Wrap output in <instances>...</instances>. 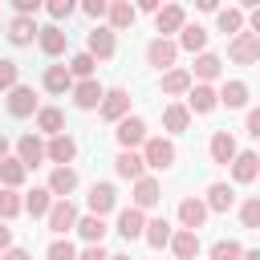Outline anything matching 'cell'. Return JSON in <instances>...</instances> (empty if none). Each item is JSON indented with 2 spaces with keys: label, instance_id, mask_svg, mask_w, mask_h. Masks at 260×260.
<instances>
[{
  "label": "cell",
  "instance_id": "cell-11",
  "mask_svg": "<svg viewBox=\"0 0 260 260\" xmlns=\"http://www.w3.org/2000/svg\"><path fill=\"white\" fill-rule=\"evenodd\" d=\"M45 158L57 162V167H69V162L77 158V142H73L69 134H53V138L45 142Z\"/></svg>",
  "mask_w": 260,
  "mask_h": 260
},
{
  "label": "cell",
  "instance_id": "cell-54",
  "mask_svg": "<svg viewBox=\"0 0 260 260\" xmlns=\"http://www.w3.org/2000/svg\"><path fill=\"white\" fill-rule=\"evenodd\" d=\"M248 24H252V32L260 37V8H252V20H248Z\"/></svg>",
  "mask_w": 260,
  "mask_h": 260
},
{
  "label": "cell",
  "instance_id": "cell-16",
  "mask_svg": "<svg viewBox=\"0 0 260 260\" xmlns=\"http://www.w3.org/2000/svg\"><path fill=\"white\" fill-rule=\"evenodd\" d=\"M158 199H162V187H158V179H150V175L134 179V203H130V207L146 211V207H154Z\"/></svg>",
  "mask_w": 260,
  "mask_h": 260
},
{
  "label": "cell",
  "instance_id": "cell-56",
  "mask_svg": "<svg viewBox=\"0 0 260 260\" xmlns=\"http://www.w3.org/2000/svg\"><path fill=\"white\" fill-rule=\"evenodd\" d=\"M4 158H8V138L0 134V162H4Z\"/></svg>",
  "mask_w": 260,
  "mask_h": 260
},
{
  "label": "cell",
  "instance_id": "cell-35",
  "mask_svg": "<svg viewBox=\"0 0 260 260\" xmlns=\"http://www.w3.org/2000/svg\"><path fill=\"white\" fill-rule=\"evenodd\" d=\"M73 232H77L85 244H102V236H106V219H102V215H81Z\"/></svg>",
  "mask_w": 260,
  "mask_h": 260
},
{
  "label": "cell",
  "instance_id": "cell-26",
  "mask_svg": "<svg viewBox=\"0 0 260 260\" xmlns=\"http://www.w3.org/2000/svg\"><path fill=\"white\" fill-rule=\"evenodd\" d=\"M37 130L49 134V138H53V134H65V114H61L57 106H41V110H37Z\"/></svg>",
  "mask_w": 260,
  "mask_h": 260
},
{
  "label": "cell",
  "instance_id": "cell-58",
  "mask_svg": "<svg viewBox=\"0 0 260 260\" xmlns=\"http://www.w3.org/2000/svg\"><path fill=\"white\" fill-rule=\"evenodd\" d=\"M110 260H130V256H122V252H118V256H110Z\"/></svg>",
  "mask_w": 260,
  "mask_h": 260
},
{
  "label": "cell",
  "instance_id": "cell-60",
  "mask_svg": "<svg viewBox=\"0 0 260 260\" xmlns=\"http://www.w3.org/2000/svg\"><path fill=\"white\" fill-rule=\"evenodd\" d=\"M256 65H260V61H256Z\"/></svg>",
  "mask_w": 260,
  "mask_h": 260
},
{
  "label": "cell",
  "instance_id": "cell-39",
  "mask_svg": "<svg viewBox=\"0 0 260 260\" xmlns=\"http://www.w3.org/2000/svg\"><path fill=\"white\" fill-rule=\"evenodd\" d=\"M215 24H219V32H223V37H236V32L244 28V12H240V8H219Z\"/></svg>",
  "mask_w": 260,
  "mask_h": 260
},
{
  "label": "cell",
  "instance_id": "cell-52",
  "mask_svg": "<svg viewBox=\"0 0 260 260\" xmlns=\"http://www.w3.org/2000/svg\"><path fill=\"white\" fill-rule=\"evenodd\" d=\"M4 248H12V228L0 219V252H4Z\"/></svg>",
  "mask_w": 260,
  "mask_h": 260
},
{
  "label": "cell",
  "instance_id": "cell-7",
  "mask_svg": "<svg viewBox=\"0 0 260 260\" xmlns=\"http://www.w3.org/2000/svg\"><path fill=\"white\" fill-rule=\"evenodd\" d=\"M85 203H89V215H102V219H106V215L118 207V191H114V183H93Z\"/></svg>",
  "mask_w": 260,
  "mask_h": 260
},
{
  "label": "cell",
  "instance_id": "cell-1",
  "mask_svg": "<svg viewBox=\"0 0 260 260\" xmlns=\"http://www.w3.org/2000/svg\"><path fill=\"white\" fill-rule=\"evenodd\" d=\"M142 162H146L150 171H167V167L175 162V142H171V138H146V142H142Z\"/></svg>",
  "mask_w": 260,
  "mask_h": 260
},
{
  "label": "cell",
  "instance_id": "cell-23",
  "mask_svg": "<svg viewBox=\"0 0 260 260\" xmlns=\"http://www.w3.org/2000/svg\"><path fill=\"white\" fill-rule=\"evenodd\" d=\"M106 16H110V28H114V32H122V28H130V24H134V16H138V8H134L130 0H110V8H106Z\"/></svg>",
  "mask_w": 260,
  "mask_h": 260
},
{
  "label": "cell",
  "instance_id": "cell-19",
  "mask_svg": "<svg viewBox=\"0 0 260 260\" xmlns=\"http://www.w3.org/2000/svg\"><path fill=\"white\" fill-rule=\"evenodd\" d=\"M207 150H211V162L228 167V162L236 158V138H232L228 130H215V134H211V142H207Z\"/></svg>",
  "mask_w": 260,
  "mask_h": 260
},
{
  "label": "cell",
  "instance_id": "cell-20",
  "mask_svg": "<svg viewBox=\"0 0 260 260\" xmlns=\"http://www.w3.org/2000/svg\"><path fill=\"white\" fill-rule=\"evenodd\" d=\"M77 183H81V179H77V171H73V167H53V175H49V183H45V187H49L57 199H65L69 191H77Z\"/></svg>",
  "mask_w": 260,
  "mask_h": 260
},
{
  "label": "cell",
  "instance_id": "cell-57",
  "mask_svg": "<svg viewBox=\"0 0 260 260\" xmlns=\"http://www.w3.org/2000/svg\"><path fill=\"white\" fill-rule=\"evenodd\" d=\"M240 4H244V8H260V0H240Z\"/></svg>",
  "mask_w": 260,
  "mask_h": 260
},
{
  "label": "cell",
  "instance_id": "cell-40",
  "mask_svg": "<svg viewBox=\"0 0 260 260\" xmlns=\"http://www.w3.org/2000/svg\"><path fill=\"white\" fill-rule=\"evenodd\" d=\"M240 223L252 228V232L260 228V195H248V199L240 203Z\"/></svg>",
  "mask_w": 260,
  "mask_h": 260
},
{
  "label": "cell",
  "instance_id": "cell-9",
  "mask_svg": "<svg viewBox=\"0 0 260 260\" xmlns=\"http://www.w3.org/2000/svg\"><path fill=\"white\" fill-rule=\"evenodd\" d=\"M98 114H102L106 122H122V118L130 114V93H126V89H106V98H102Z\"/></svg>",
  "mask_w": 260,
  "mask_h": 260
},
{
  "label": "cell",
  "instance_id": "cell-37",
  "mask_svg": "<svg viewBox=\"0 0 260 260\" xmlns=\"http://www.w3.org/2000/svg\"><path fill=\"white\" fill-rule=\"evenodd\" d=\"M24 175H28V167H24L20 158H4V162H0V183H4V187L16 191V187L24 183Z\"/></svg>",
  "mask_w": 260,
  "mask_h": 260
},
{
  "label": "cell",
  "instance_id": "cell-46",
  "mask_svg": "<svg viewBox=\"0 0 260 260\" xmlns=\"http://www.w3.org/2000/svg\"><path fill=\"white\" fill-rule=\"evenodd\" d=\"M77 8H81L85 16H106V8H110V0H77Z\"/></svg>",
  "mask_w": 260,
  "mask_h": 260
},
{
  "label": "cell",
  "instance_id": "cell-17",
  "mask_svg": "<svg viewBox=\"0 0 260 260\" xmlns=\"http://www.w3.org/2000/svg\"><path fill=\"white\" fill-rule=\"evenodd\" d=\"M203 219H207V203H203V199H195V195L179 199V223H183V228L199 232V228H203Z\"/></svg>",
  "mask_w": 260,
  "mask_h": 260
},
{
  "label": "cell",
  "instance_id": "cell-41",
  "mask_svg": "<svg viewBox=\"0 0 260 260\" xmlns=\"http://www.w3.org/2000/svg\"><path fill=\"white\" fill-rule=\"evenodd\" d=\"M93 69H98V57H89V53H77V57L69 61V73H73L77 81H85V77H93Z\"/></svg>",
  "mask_w": 260,
  "mask_h": 260
},
{
  "label": "cell",
  "instance_id": "cell-29",
  "mask_svg": "<svg viewBox=\"0 0 260 260\" xmlns=\"http://www.w3.org/2000/svg\"><path fill=\"white\" fill-rule=\"evenodd\" d=\"M179 49H187V53H203V49H207V28H199V24H183V28H179Z\"/></svg>",
  "mask_w": 260,
  "mask_h": 260
},
{
  "label": "cell",
  "instance_id": "cell-18",
  "mask_svg": "<svg viewBox=\"0 0 260 260\" xmlns=\"http://www.w3.org/2000/svg\"><path fill=\"white\" fill-rule=\"evenodd\" d=\"M154 24H158V32H162V37H167V32H179V28L187 24L183 4H162V8L154 12Z\"/></svg>",
  "mask_w": 260,
  "mask_h": 260
},
{
  "label": "cell",
  "instance_id": "cell-21",
  "mask_svg": "<svg viewBox=\"0 0 260 260\" xmlns=\"http://www.w3.org/2000/svg\"><path fill=\"white\" fill-rule=\"evenodd\" d=\"M142 232H146V215H142L138 207L118 211V236H122V240H138Z\"/></svg>",
  "mask_w": 260,
  "mask_h": 260
},
{
  "label": "cell",
  "instance_id": "cell-10",
  "mask_svg": "<svg viewBox=\"0 0 260 260\" xmlns=\"http://www.w3.org/2000/svg\"><path fill=\"white\" fill-rule=\"evenodd\" d=\"M16 158L32 171V167H41L45 162V138L41 134H20L16 138Z\"/></svg>",
  "mask_w": 260,
  "mask_h": 260
},
{
  "label": "cell",
  "instance_id": "cell-50",
  "mask_svg": "<svg viewBox=\"0 0 260 260\" xmlns=\"http://www.w3.org/2000/svg\"><path fill=\"white\" fill-rule=\"evenodd\" d=\"M0 260H32V256H28L24 248H4V252H0Z\"/></svg>",
  "mask_w": 260,
  "mask_h": 260
},
{
  "label": "cell",
  "instance_id": "cell-15",
  "mask_svg": "<svg viewBox=\"0 0 260 260\" xmlns=\"http://www.w3.org/2000/svg\"><path fill=\"white\" fill-rule=\"evenodd\" d=\"M228 167H232V179H236V183H252V179L260 175V158H256V150H236V158H232Z\"/></svg>",
  "mask_w": 260,
  "mask_h": 260
},
{
  "label": "cell",
  "instance_id": "cell-49",
  "mask_svg": "<svg viewBox=\"0 0 260 260\" xmlns=\"http://www.w3.org/2000/svg\"><path fill=\"white\" fill-rule=\"evenodd\" d=\"M244 130H248V134L260 142V106H256V110H248V126H244Z\"/></svg>",
  "mask_w": 260,
  "mask_h": 260
},
{
  "label": "cell",
  "instance_id": "cell-13",
  "mask_svg": "<svg viewBox=\"0 0 260 260\" xmlns=\"http://www.w3.org/2000/svg\"><path fill=\"white\" fill-rule=\"evenodd\" d=\"M37 45H41V53H45V57H61V53H65V45H69V32H65L61 24H49V28H41V32H37Z\"/></svg>",
  "mask_w": 260,
  "mask_h": 260
},
{
  "label": "cell",
  "instance_id": "cell-43",
  "mask_svg": "<svg viewBox=\"0 0 260 260\" xmlns=\"http://www.w3.org/2000/svg\"><path fill=\"white\" fill-rule=\"evenodd\" d=\"M12 85H20V65L12 57H0V89H12Z\"/></svg>",
  "mask_w": 260,
  "mask_h": 260
},
{
  "label": "cell",
  "instance_id": "cell-2",
  "mask_svg": "<svg viewBox=\"0 0 260 260\" xmlns=\"http://www.w3.org/2000/svg\"><path fill=\"white\" fill-rule=\"evenodd\" d=\"M228 57H232L236 65H256V61H260V37H256V32H236V37L228 41Z\"/></svg>",
  "mask_w": 260,
  "mask_h": 260
},
{
  "label": "cell",
  "instance_id": "cell-12",
  "mask_svg": "<svg viewBox=\"0 0 260 260\" xmlns=\"http://www.w3.org/2000/svg\"><path fill=\"white\" fill-rule=\"evenodd\" d=\"M215 106H219V93H215L207 81H199V85L187 89V110H191V114H211Z\"/></svg>",
  "mask_w": 260,
  "mask_h": 260
},
{
  "label": "cell",
  "instance_id": "cell-53",
  "mask_svg": "<svg viewBox=\"0 0 260 260\" xmlns=\"http://www.w3.org/2000/svg\"><path fill=\"white\" fill-rule=\"evenodd\" d=\"M195 8H203V12H219V0H195Z\"/></svg>",
  "mask_w": 260,
  "mask_h": 260
},
{
  "label": "cell",
  "instance_id": "cell-55",
  "mask_svg": "<svg viewBox=\"0 0 260 260\" xmlns=\"http://www.w3.org/2000/svg\"><path fill=\"white\" fill-rule=\"evenodd\" d=\"M240 260H260V248H248V252H244Z\"/></svg>",
  "mask_w": 260,
  "mask_h": 260
},
{
  "label": "cell",
  "instance_id": "cell-14",
  "mask_svg": "<svg viewBox=\"0 0 260 260\" xmlns=\"http://www.w3.org/2000/svg\"><path fill=\"white\" fill-rule=\"evenodd\" d=\"M85 53H89V57H98V61H110V57L118 53L114 28H102V24H98V28L89 32V49H85Z\"/></svg>",
  "mask_w": 260,
  "mask_h": 260
},
{
  "label": "cell",
  "instance_id": "cell-47",
  "mask_svg": "<svg viewBox=\"0 0 260 260\" xmlns=\"http://www.w3.org/2000/svg\"><path fill=\"white\" fill-rule=\"evenodd\" d=\"M77 260H110V252H106L102 244H89V248H81V252H77Z\"/></svg>",
  "mask_w": 260,
  "mask_h": 260
},
{
  "label": "cell",
  "instance_id": "cell-51",
  "mask_svg": "<svg viewBox=\"0 0 260 260\" xmlns=\"http://www.w3.org/2000/svg\"><path fill=\"white\" fill-rule=\"evenodd\" d=\"M134 8H138V12H158L162 0H134Z\"/></svg>",
  "mask_w": 260,
  "mask_h": 260
},
{
  "label": "cell",
  "instance_id": "cell-36",
  "mask_svg": "<svg viewBox=\"0 0 260 260\" xmlns=\"http://www.w3.org/2000/svg\"><path fill=\"white\" fill-rule=\"evenodd\" d=\"M219 69H223V61H219L215 53H199V57H195L191 77H199V81H215V77H219Z\"/></svg>",
  "mask_w": 260,
  "mask_h": 260
},
{
  "label": "cell",
  "instance_id": "cell-27",
  "mask_svg": "<svg viewBox=\"0 0 260 260\" xmlns=\"http://www.w3.org/2000/svg\"><path fill=\"white\" fill-rule=\"evenodd\" d=\"M37 32H41V28H37L32 16H16V20H8V41H12V45H32Z\"/></svg>",
  "mask_w": 260,
  "mask_h": 260
},
{
  "label": "cell",
  "instance_id": "cell-38",
  "mask_svg": "<svg viewBox=\"0 0 260 260\" xmlns=\"http://www.w3.org/2000/svg\"><path fill=\"white\" fill-rule=\"evenodd\" d=\"M20 211H24V199H20L12 187H0V219L8 223V219H16Z\"/></svg>",
  "mask_w": 260,
  "mask_h": 260
},
{
  "label": "cell",
  "instance_id": "cell-25",
  "mask_svg": "<svg viewBox=\"0 0 260 260\" xmlns=\"http://www.w3.org/2000/svg\"><path fill=\"white\" fill-rule=\"evenodd\" d=\"M114 171H118L122 179H130V183H134V179H142V175H146V162H142V154H138V150H122V154L114 158Z\"/></svg>",
  "mask_w": 260,
  "mask_h": 260
},
{
  "label": "cell",
  "instance_id": "cell-28",
  "mask_svg": "<svg viewBox=\"0 0 260 260\" xmlns=\"http://www.w3.org/2000/svg\"><path fill=\"white\" fill-rule=\"evenodd\" d=\"M171 223H167V215H158V219H146V232H142V240L150 244V248H167L171 244Z\"/></svg>",
  "mask_w": 260,
  "mask_h": 260
},
{
  "label": "cell",
  "instance_id": "cell-8",
  "mask_svg": "<svg viewBox=\"0 0 260 260\" xmlns=\"http://www.w3.org/2000/svg\"><path fill=\"white\" fill-rule=\"evenodd\" d=\"M69 93H73V106H77V110H98V106H102V98H106V89H102L93 77L73 81V89H69Z\"/></svg>",
  "mask_w": 260,
  "mask_h": 260
},
{
  "label": "cell",
  "instance_id": "cell-44",
  "mask_svg": "<svg viewBox=\"0 0 260 260\" xmlns=\"http://www.w3.org/2000/svg\"><path fill=\"white\" fill-rule=\"evenodd\" d=\"M45 256H49V260H77V248H73L69 240H53Z\"/></svg>",
  "mask_w": 260,
  "mask_h": 260
},
{
  "label": "cell",
  "instance_id": "cell-42",
  "mask_svg": "<svg viewBox=\"0 0 260 260\" xmlns=\"http://www.w3.org/2000/svg\"><path fill=\"white\" fill-rule=\"evenodd\" d=\"M207 256H211V260H240V256H244V248H240L236 240H215Z\"/></svg>",
  "mask_w": 260,
  "mask_h": 260
},
{
  "label": "cell",
  "instance_id": "cell-34",
  "mask_svg": "<svg viewBox=\"0 0 260 260\" xmlns=\"http://www.w3.org/2000/svg\"><path fill=\"white\" fill-rule=\"evenodd\" d=\"M49 207H53V191L49 187H32L28 195H24V211L37 219V215H49Z\"/></svg>",
  "mask_w": 260,
  "mask_h": 260
},
{
  "label": "cell",
  "instance_id": "cell-48",
  "mask_svg": "<svg viewBox=\"0 0 260 260\" xmlns=\"http://www.w3.org/2000/svg\"><path fill=\"white\" fill-rule=\"evenodd\" d=\"M41 4H45V0H12V8H16L20 16H32V12L41 8Z\"/></svg>",
  "mask_w": 260,
  "mask_h": 260
},
{
  "label": "cell",
  "instance_id": "cell-30",
  "mask_svg": "<svg viewBox=\"0 0 260 260\" xmlns=\"http://www.w3.org/2000/svg\"><path fill=\"white\" fill-rule=\"evenodd\" d=\"M191 85H195L191 69H167V73H162V93H171V98H175V93H187Z\"/></svg>",
  "mask_w": 260,
  "mask_h": 260
},
{
  "label": "cell",
  "instance_id": "cell-33",
  "mask_svg": "<svg viewBox=\"0 0 260 260\" xmlns=\"http://www.w3.org/2000/svg\"><path fill=\"white\" fill-rule=\"evenodd\" d=\"M203 203H207V211H228V207L236 203V191H232L228 183H211V187H207V199H203Z\"/></svg>",
  "mask_w": 260,
  "mask_h": 260
},
{
  "label": "cell",
  "instance_id": "cell-32",
  "mask_svg": "<svg viewBox=\"0 0 260 260\" xmlns=\"http://www.w3.org/2000/svg\"><path fill=\"white\" fill-rule=\"evenodd\" d=\"M162 126H167L171 134H183V130L191 126V110H187V106H179V102H171V106L162 110Z\"/></svg>",
  "mask_w": 260,
  "mask_h": 260
},
{
  "label": "cell",
  "instance_id": "cell-24",
  "mask_svg": "<svg viewBox=\"0 0 260 260\" xmlns=\"http://www.w3.org/2000/svg\"><path fill=\"white\" fill-rule=\"evenodd\" d=\"M45 89L49 93H69L73 89V73H69V65H45Z\"/></svg>",
  "mask_w": 260,
  "mask_h": 260
},
{
  "label": "cell",
  "instance_id": "cell-45",
  "mask_svg": "<svg viewBox=\"0 0 260 260\" xmlns=\"http://www.w3.org/2000/svg\"><path fill=\"white\" fill-rule=\"evenodd\" d=\"M45 8H49V16H53V20H65V16L77 8V0H45Z\"/></svg>",
  "mask_w": 260,
  "mask_h": 260
},
{
  "label": "cell",
  "instance_id": "cell-5",
  "mask_svg": "<svg viewBox=\"0 0 260 260\" xmlns=\"http://www.w3.org/2000/svg\"><path fill=\"white\" fill-rule=\"evenodd\" d=\"M114 138H118V146H122V150H134V146H142L150 134H146V122H142V118H130V114H126V118L118 122Z\"/></svg>",
  "mask_w": 260,
  "mask_h": 260
},
{
  "label": "cell",
  "instance_id": "cell-59",
  "mask_svg": "<svg viewBox=\"0 0 260 260\" xmlns=\"http://www.w3.org/2000/svg\"><path fill=\"white\" fill-rule=\"evenodd\" d=\"M256 158H260V150H256Z\"/></svg>",
  "mask_w": 260,
  "mask_h": 260
},
{
  "label": "cell",
  "instance_id": "cell-22",
  "mask_svg": "<svg viewBox=\"0 0 260 260\" xmlns=\"http://www.w3.org/2000/svg\"><path fill=\"white\" fill-rule=\"evenodd\" d=\"M171 252H175L179 260H195V256H199V232L179 228V232L171 236Z\"/></svg>",
  "mask_w": 260,
  "mask_h": 260
},
{
  "label": "cell",
  "instance_id": "cell-31",
  "mask_svg": "<svg viewBox=\"0 0 260 260\" xmlns=\"http://www.w3.org/2000/svg\"><path fill=\"white\" fill-rule=\"evenodd\" d=\"M219 106H228V110H244V106H248V85H244V81H223V89H219Z\"/></svg>",
  "mask_w": 260,
  "mask_h": 260
},
{
  "label": "cell",
  "instance_id": "cell-4",
  "mask_svg": "<svg viewBox=\"0 0 260 260\" xmlns=\"http://www.w3.org/2000/svg\"><path fill=\"white\" fill-rule=\"evenodd\" d=\"M41 110V102H37V89L32 85H12L8 89V114L12 118H32Z\"/></svg>",
  "mask_w": 260,
  "mask_h": 260
},
{
  "label": "cell",
  "instance_id": "cell-6",
  "mask_svg": "<svg viewBox=\"0 0 260 260\" xmlns=\"http://www.w3.org/2000/svg\"><path fill=\"white\" fill-rule=\"evenodd\" d=\"M175 57H179V45H175L171 37H154V41L146 45V65H154V69H171Z\"/></svg>",
  "mask_w": 260,
  "mask_h": 260
},
{
  "label": "cell",
  "instance_id": "cell-3",
  "mask_svg": "<svg viewBox=\"0 0 260 260\" xmlns=\"http://www.w3.org/2000/svg\"><path fill=\"white\" fill-rule=\"evenodd\" d=\"M45 219H49V232L69 236V232L77 228V219H81V215H77V207H73L69 199H53V207H49V215H45Z\"/></svg>",
  "mask_w": 260,
  "mask_h": 260
}]
</instances>
